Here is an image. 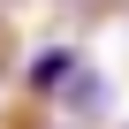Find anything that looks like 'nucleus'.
I'll return each mask as SVG.
<instances>
[{"instance_id":"f257e3e1","label":"nucleus","mask_w":129,"mask_h":129,"mask_svg":"<svg viewBox=\"0 0 129 129\" xmlns=\"http://www.w3.org/2000/svg\"><path fill=\"white\" fill-rule=\"evenodd\" d=\"M84 76V61L69 53V46H46L38 61H30V91H61V84H76Z\"/></svg>"}]
</instances>
